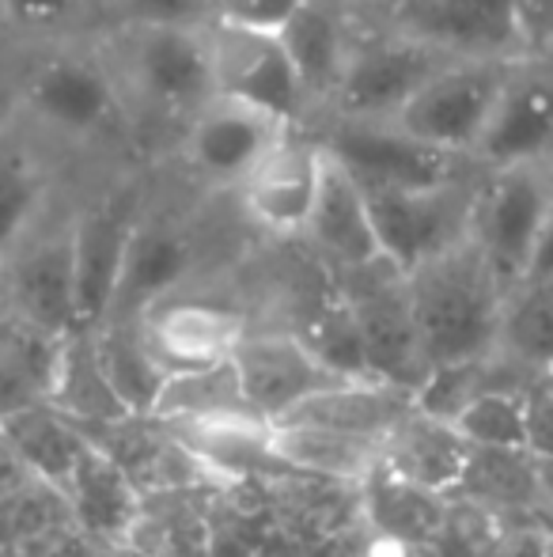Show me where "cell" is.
Returning a JSON list of instances; mask_svg holds the SVG:
<instances>
[{"instance_id":"cell-21","label":"cell","mask_w":553,"mask_h":557,"mask_svg":"<svg viewBox=\"0 0 553 557\" xmlns=\"http://www.w3.org/2000/svg\"><path fill=\"white\" fill-rule=\"evenodd\" d=\"M303 239H307V247L315 250L323 262H330L338 273L384 258L361 183H356L349 171H341L334 160L326 163L323 190H318L315 213H311L307 227H303Z\"/></svg>"},{"instance_id":"cell-28","label":"cell","mask_w":553,"mask_h":557,"mask_svg":"<svg viewBox=\"0 0 553 557\" xmlns=\"http://www.w3.org/2000/svg\"><path fill=\"white\" fill-rule=\"evenodd\" d=\"M88 331L106 383L118 391V398L126 403V410L134 418H148L167 372L155 364L148 345L140 342L137 323H114V319H106V323L88 326Z\"/></svg>"},{"instance_id":"cell-9","label":"cell","mask_w":553,"mask_h":557,"mask_svg":"<svg viewBox=\"0 0 553 557\" xmlns=\"http://www.w3.org/2000/svg\"><path fill=\"white\" fill-rule=\"evenodd\" d=\"M326 163H330V156H326L323 140L303 133V125L288 129L239 178V213L274 239H303V227L315 213L318 190H323Z\"/></svg>"},{"instance_id":"cell-24","label":"cell","mask_w":553,"mask_h":557,"mask_svg":"<svg viewBox=\"0 0 553 557\" xmlns=\"http://www.w3.org/2000/svg\"><path fill=\"white\" fill-rule=\"evenodd\" d=\"M376 436H353L318 425H274V447L288 470L326 482H364L379 467Z\"/></svg>"},{"instance_id":"cell-27","label":"cell","mask_w":553,"mask_h":557,"mask_svg":"<svg viewBox=\"0 0 553 557\" xmlns=\"http://www.w3.org/2000/svg\"><path fill=\"white\" fill-rule=\"evenodd\" d=\"M364 505H368V528L387 539H399L406 546H428L440 531L448 512V493H436L428 485L406 482L391 470L376 467L364 478Z\"/></svg>"},{"instance_id":"cell-43","label":"cell","mask_w":553,"mask_h":557,"mask_svg":"<svg viewBox=\"0 0 553 557\" xmlns=\"http://www.w3.org/2000/svg\"><path fill=\"white\" fill-rule=\"evenodd\" d=\"M334 4H376V0H334Z\"/></svg>"},{"instance_id":"cell-15","label":"cell","mask_w":553,"mask_h":557,"mask_svg":"<svg viewBox=\"0 0 553 557\" xmlns=\"http://www.w3.org/2000/svg\"><path fill=\"white\" fill-rule=\"evenodd\" d=\"M137 331L155 364L167 375H175L231 360V352L247 337L251 323H247L243 311L228 308L221 300L171 293L137 319Z\"/></svg>"},{"instance_id":"cell-40","label":"cell","mask_w":553,"mask_h":557,"mask_svg":"<svg viewBox=\"0 0 553 557\" xmlns=\"http://www.w3.org/2000/svg\"><path fill=\"white\" fill-rule=\"evenodd\" d=\"M539 490H542V508L553 516V459L539 455Z\"/></svg>"},{"instance_id":"cell-17","label":"cell","mask_w":553,"mask_h":557,"mask_svg":"<svg viewBox=\"0 0 553 557\" xmlns=\"http://www.w3.org/2000/svg\"><path fill=\"white\" fill-rule=\"evenodd\" d=\"M553 152V58H516L478 140L474 163L486 171L546 163Z\"/></svg>"},{"instance_id":"cell-30","label":"cell","mask_w":553,"mask_h":557,"mask_svg":"<svg viewBox=\"0 0 553 557\" xmlns=\"http://www.w3.org/2000/svg\"><path fill=\"white\" fill-rule=\"evenodd\" d=\"M497 349L542 380L553 364V273L516 285L504 300Z\"/></svg>"},{"instance_id":"cell-34","label":"cell","mask_w":553,"mask_h":557,"mask_svg":"<svg viewBox=\"0 0 553 557\" xmlns=\"http://www.w3.org/2000/svg\"><path fill=\"white\" fill-rule=\"evenodd\" d=\"M531 391H489L463 406L451 421L474 447H531V425H527Z\"/></svg>"},{"instance_id":"cell-36","label":"cell","mask_w":553,"mask_h":557,"mask_svg":"<svg viewBox=\"0 0 553 557\" xmlns=\"http://www.w3.org/2000/svg\"><path fill=\"white\" fill-rule=\"evenodd\" d=\"M516 58H550L553 53V0H508Z\"/></svg>"},{"instance_id":"cell-37","label":"cell","mask_w":553,"mask_h":557,"mask_svg":"<svg viewBox=\"0 0 553 557\" xmlns=\"http://www.w3.org/2000/svg\"><path fill=\"white\" fill-rule=\"evenodd\" d=\"M300 4L303 0H201L205 20L247 23V27H266V30H277Z\"/></svg>"},{"instance_id":"cell-33","label":"cell","mask_w":553,"mask_h":557,"mask_svg":"<svg viewBox=\"0 0 553 557\" xmlns=\"http://www.w3.org/2000/svg\"><path fill=\"white\" fill-rule=\"evenodd\" d=\"M68 493L80 505V512L88 516L91 528L99 531H122L134 520V478L126 474V467L118 459H111L96 444L84 447L73 482H68Z\"/></svg>"},{"instance_id":"cell-7","label":"cell","mask_w":553,"mask_h":557,"mask_svg":"<svg viewBox=\"0 0 553 557\" xmlns=\"http://www.w3.org/2000/svg\"><path fill=\"white\" fill-rule=\"evenodd\" d=\"M201 27H205L216 96L243 99L292 125H303V117L315 111L277 30L228 20H201Z\"/></svg>"},{"instance_id":"cell-6","label":"cell","mask_w":553,"mask_h":557,"mask_svg":"<svg viewBox=\"0 0 553 557\" xmlns=\"http://www.w3.org/2000/svg\"><path fill=\"white\" fill-rule=\"evenodd\" d=\"M553 198V175L546 163H516L493 168L478 183L470 213V239L486 255L504 293L524 285L539 247L546 209Z\"/></svg>"},{"instance_id":"cell-20","label":"cell","mask_w":553,"mask_h":557,"mask_svg":"<svg viewBox=\"0 0 553 557\" xmlns=\"http://www.w3.org/2000/svg\"><path fill=\"white\" fill-rule=\"evenodd\" d=\"M414 406L417 391L376 380V375H353V380H341L334 387L318 391V395L303 398L300 406H292L274 425H318L384 441Z\"/></svg>"},{"instance_id":"cell-10","label":"cell","mask_w":553,"mask_h":557,"mask_svg":"<svg viewBox=\"0 0 553 557\" xmlns=\"http://www.w3.org/2000/svg\"><path fill=\"white\" fill-rule=\"evenodd\" d=\"M323 148L341 171L356 178L364 190H387V186H432L443 178L463 175L458 156L432 148L428 140L402 129L394 117H338L323 133Z\"/></svg>"},{"instance_id":"cell-12","label":"cell","mask_w":553,"mask_h":557,"mask_svg":"<svg viewBox=\"0 0 553 557\" xmlns=\"http://www.w3.org/2000/svg\"><path fill=\"white\" fill-rule=\"evenodd\" d=\"M296 129L274 111H262L254 103L231 96H213L186 117L183 160L201 183L236 190L239 178L285 137Z\"/></svg>"},{"instance_id":"cell-23","label":"cell","mask_w":553,"mask_h":557,"mask_svg":"<svg viewBox=\"0 0 553 557\" xmlns=\"http://www.w3.org/2000/svg\"><path fill=\"white\" fill-rule=\"evenodd\" d=\"M311 103L326 107L338 88L341 73L353 53V35L341 20V4L334 0H303L292 15L277 27Z\"/></svg>"},{"instance_id":"cell-31","label":"cell","mask_w":553,"mask_h":557,"mask_svg":"<svg viewBox=\"0 0 553 557\" xmlns=\"http://www.w3.org/2000/svg\"><path fill=\"white\" fill-rule=\"evenodd\" d=\"M221 413H254L251 403L243 398L231 360L167 375L148 421H198L221 418Z\"/></svg>"},{"instance_id":"cell-25","label":"cell","mask_w":553,"mask_h":557,"mask_svg":"<svg viewBox=\"0 0 553 557\" xmlns=\"http://www.w3.org/2000/svg\"><path fill=\"white\" fill-rule=\"evenodd\" d=\"M455 497L478 500L493 512H539V455L531 447H474L458 478Z\"/></svg>"},{"instance_id":"cell-3","label":"cell","mask_w":553,"mask_h":557,"mask_svg":"<svg viewBox=\"0 0 553 557\" xmlns=\"http://www.w3.org/2000/svg\"><path fill=\"white\" fill-rule=\"evenodd\" d=\"M338 277L341 300L349 304L356 319L368 375L410 391L425 387L432 375V360L420 345L406 273L387 258H376V262L356 265V270H341Z\"/></svg>"},{"instance_id":"cell-26","label":"cell","mask_w":553,"mask_h":557,"mask_svg":"<svg viewBox=\"0 0 553 557\" xmlns=\"http://www.w3.org/2000/svg\"><path fill=\"white\" fill-rule=\"evenodd\" d=\"M46 403L58 413H65L73 425H111V421L134 418L118 398V391L106 383L88 326L73 331L61 345L58 375H53V391Z\"/></svg>"},{"instance_id":"cell-29","label":"cell","mask_w":553,"mask_h":557,"mask_svg":"<svg viewBox=\"0 0 553 557\" xmlns=\"http://www.w3.org/2000/svg\"><path fill=\"white\" fill-rule=\"evenodd\" d=\"M0 433L15 444V451L38 470L50 482H58L61 490H68L76 474V462H80L88 441L80 436V429L58 413L50 403H35L27 410L12 413V418L0 421Z\"/></svg>"},{"instance_id":"cell-41","label":"cell","mask_w":553,"mask_h":557,"mask_svg":"<svg viewBox=\"0 0 553 557\" xmlns=\"http://www.w3.org/2000/svg\"><path fill=\"white\" fill-rule=\"evenodd\" d=\"M542 391H546V395H553V364L546 368V375H542Z\"/></svg>"},{"instance_id":"cell-8","label":"cell","mask_w":553,"mask_h":557,"mask_svg":"<svg viewBox=\"0 0 553 557\" xmlns=\"http://www.w3.org/2000/svg\"><path fill=\"white\" fill-rule=\"evenodd\" d=\"M474 194H478V183H466L463 175L432 186L364 190L384 258L399 265L402 273H410L425 258L466 239L470 235Z\"/></svg>"},{"instance_id":"cell-13","label":"cell","mask_w":553,"mask_h":557,"mask_svg":"<svg viewBox=\"0 0 553 557\" xmlns=\"http://www.w3.org/2000/svg\"><path fill=\"white\" fill-rule=\"evenodd\" d=\"M4 311L53 337L84 331L76 315L73 221L35 232L4 258Z\"/></svg>"},{"instance_id":"cell-16","label":"cell","mask_w":553,"mask_h":557,"mask_svg":"<svg viewBox=\"0 0 553 557\" xmlns=\"http://www.w3.org/2000/svg\"><path fill=\"white\" fill-rule=\"evenodd\" d=\"M231 368H236L251 410L266 421L285 418L292 406L334 387V383L353 380V375L334 372L311 349L307 337L292 331H247V337L231 352Z\"/></svg>"},{"instance_id":"cell-32","label":"cell","mask_w":553,"mask_h":557,"mask_svg":"<svg viewBox=\"0 0 553 557\" xmlns=\"http://www.w3.org/2000/svg\"><path fill=\"white\" fill-rule=\"evenodd\" d=\"M50 198V175L27 148L0 140V258H8L38 224Z\"/></svg>"},{"instance_id":"cell-35","label":"cell","mask_w":553,"mask_h":557,"mask_svg":"<svg viewBox=\"0 0 553 557\" xmlns=\"http://www.w3.org/2000/svg\"><path fill=\"white\" fill-rule=\"evenodd\" d=\"M88 12V0H0V23L27 35L73 30Z\"/></svg>"},{"instance_id":"cell-2","label":"cell","mask_w":553,"mask_h":557,"mask_svg":"<svg viewBox=\"0 0 553 557\" xmlns=\"http://www.w3.org/2000/svg\"><path fill=\"white\" fill-rule=\"evenodd\" d=\"M114 58L129 88L163 114L190 117L216 96L201 20L122 23Z\"/></svg>"},{"instance_id":"cell-18","label":"cell","mask_w":553,"mask_h":557,"mask_svg":"<svg viewBox=\"0 0 553 557\" xmlns=\"http://www.w3.org/2000/svg\"><path fill=\"white\" fill-rule=\"evenodd\" d=\"M190 265H193L190 235L178 224L163 221V216L140 213L134 235H129L126 262H122L118 288H114L106 319H114V323H137L155 300L183 288Z\"/></svg>"},{"instance_id":"cell-5","label":"cell","mask_w":553,"mask_h":557,"mask_svg":"<svg viewBox=\"0 0 553 557\" xmlns=\"http://www.w3.org/2000/svg\"><path fill=\"white\" fill-rule=\"evenodd\" d=\"M512 61L516 58H466V53H455L420 84L414 99L394 114V122L414 137L428 140L432 148H440V152L474 160L489 114H493L504 81L512 73Z\"/></svg>"},{"instance_id":"cell-11","label":"cell","mask_w":553,"mask_h":557,"mask_svg":"<svg viewBox=\"0 0 553 557\" xmlns=\"http://www.w3.org/2000/svg\"><path fill=\"white\" fill-rule=\"evenodd\" d=\"M451 58L455 53L399 27L372 42H353L349 65L326 107L338 117H372V122L394 117L414 99L420 84Z\"/></svg>"},{"instance_id":"cell-22","label":"cell","mask_w":553,"mask_h":557,"mask_svg":"<svg viewBox=\"0 0 553 557\" xmlns=\"http://www.w3.org/2000/svg\"><path fill=\"white\" fill-rule=\"evenodd\" d=\"M470 459V441L451 418L414 406L379 444V467L406 482L428 485L436 493H451Z\"/></svg>"},{"instance_id":"cell-39","label":"cell","mask_w":553,"mask_h":557,"mask_svg":"<svg viewBox=\"0 0 553 557\" xmlns=\"http://www.w3.org/2000/svg\"><path fill=\"white\" fill-rule=\"evenodd\" d=\"M546 273H553V198H550V209H546V224H542V235H539V247H535L531 270H527L524 281L546 277Z\"/></svg>"},{"instance_id":"cell-4","label":"cell","mask_w":553,"mask_h":557,"mask_svg":"<svg viewBox=\"0 0 553 557\" xmlns=\"http://www.w3.org/2000/svg\"><path fill=\"white\" fill-rule=\"evenodd\" d=\"M20 111L61 140H99L122 117V76L99 53L58 50L20 84Z\"/></svg>"},{"instance_id":"cell-19","label":"cell","mask_w":553,"mask_h":557,"mask_svg":"<svg viewBox=\"0 0 553 557\" xmlns=\"http://www.w3.org/2000/svg\"><path fill=\"white\" fill-rule=\"evenodd\" d=\"M394 27L466 58H516L508 0H391Z\"/></svg>"},{"instance_id":"cell-14","label":"cell","mask_w":553,"mask_h":557,"mask_svg":"<svg viewBox=\"0 0 553 557\" xmlns=\"http://www.w3.org/2000/svg\"><path fill=\"white\" fill-rule=\"evenodd\" d=\"M140 213H144L140 190L134 183H122L91 198L73 216L76 315H80V326H99L111 311L129 235H134Z\"/></svg>"},{"instance_id":"cell-38","label":"cell","mask_w":553,"mask_h":557,"mask_svg":"<svg viewBox=\"0 0 553 557\" xmlns=\"http://www.w3.org/2000/svg\"><path fill=\"white\" fill-rule=\"evenodd\" d=\"M527 425H531V451L553 459V395L542 391V383L527 398Z\"/></svg>"},{"instance_id":"cell-42","label":"cell","mask_w":553,"mask_h":557,"mask_svg":"<svg viewBox=\"0 0 553 557\" xmlns=\"http://www.w3.org/2000/svg\"><path fill=\"white\" fill-rule=\"evenodd\" d=\"M0 308H4V258H0Z\"/></svg>"},{"instance_id":"cell-44","label":"cell","mask_w":553,"mask_h":557,"mask_svg":"<svg viewBox=\"0 0 553 557\" xmlns=\"http://www.w3.org/2000/svg\"><path fill=\"white\" fill-rule=\"evenodd\" d=\"M550 58H553V53H550Z\"/></svg>"},{"instance_id":"cell-1","label":"cell","mask_w":553,"mask_h":557,"mask_svg":"<svg viewBox=\"0 0 553 557\" xmlns=\"http://www.w3.org/2000/svg\"><path fill=\"white\" fill-rule=\"evenodd\" d=\"M406 288L420 345L432 368L474 360L497 349L508 293L470 235L414 265L406 273Z\"/></svg>"}]
</instances>
